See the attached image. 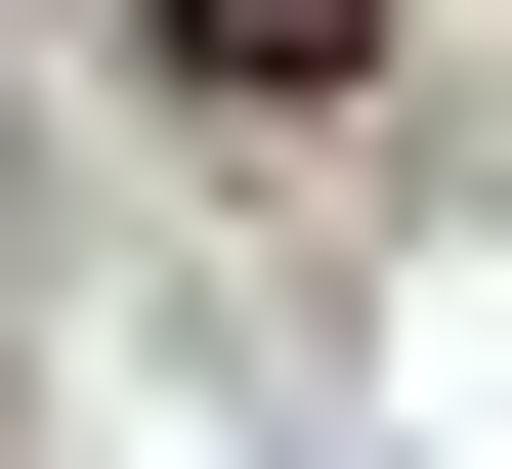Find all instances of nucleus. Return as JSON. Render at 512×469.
I'll list each match as a JSON object with an SVG mask.
<instances>
[{"label":"nucleus","mask_w":512,"mask_h":469,"mask_svg":"<svg viewBox=\"0 0 512 469\" xmlns=\"http://www.w3.org/2000/svg\"><path fill=\"white\" fill-rule=\"evenodd\" d=\"M128 43H171V86H342L384 0H128Z\"/></svg>","instance_id":"f257e3e1"}]
</instances>
